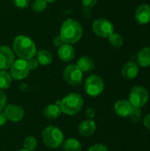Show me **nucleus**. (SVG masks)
Returning a JSON list of instances; mask_svg holds the SVG:
<instances>
[{"mask_svg":"<svg viewBox=\"0 0 150 151\" xmlns=\"http://www.w3.org/2000/svg\"><path fill=\"white\" fill-rule=\"evenodd\" d=\"M12 50L19 58L28 60L36 55V45L34 42L26 35H18L13 39Z\"/></svg>","mask_w":150,"mask_h":151,"instance_id":"obj_1","label":"nucleus"},{"mask_svg":"<svg viewBox=\"0 0 150 151\" xmlns=\"http://www.w3.org/2000/svg\"><path fill=\"white\" fill-rule=\"evenodd\" d=\"M82 35V26L74 19H68L65 20L60 27V36L65 43L74 44L81 39Z\"/></svg>","mask_w":150,"mask_h":151,"instance_id":"obj_2","label":"nucleus"},{"mask_svg":"<svg viewBox=\"0 0 150 151\" xmlns=\"http://www.w3.org/2000/svg\"><path fill=\"white\" fill-rule=\"evenodd\" d=\"M84 100L81 95L78 93H70L60 100L61 111L69 116L78 114L83 108Z\"/></svg>","mask_w":150,"mask_h":151,"instance_id":"obj_3","label":"nucleus"},{"mask_svg":"<svg viewBox=\"0 0 150 151\" xmlns=\"http://www.w3.org/2000/svg\"><path fill=\"white\" fill-rule=\"evenodd\" d=\"M42 139L43 143L50 149L60 147L65 141L64 134L61 129L55 126H49L42 132Z\"/></svg>","mask_w":150,"mask_h":151,"instance_id":"obj_4","label":"nucleus"},{"mask_svg":"<svg viewBox=\"0 0 150 151\" xmlns=\"http://www.w3.org/2000/svg\"><path fill=\"white\" fill-rule=\"evenodd\" d=\"M84 89L88 96L91 97H97L104 90V81L101 76L97 74H91L85 81Z\"/></svg>","mask_w":150,"mask_h":151,"instance_id":"obj_5","label":"nucleus"},{"mask_svg":"<svg viewBox=\"0 0 150 151\" xmlns=\"http://www.w3.org/2000/svg\"><path fill=\"white\" fill-rule=\"evenodd\" d=\"M149 99V93L143 86H134L129 92L128 101L133 107L142 108Z\"/></svg>","mask_w":150,"mask_h":151,"instance_id":"obj_6","label":"nucleus"},{"mask_svg":"<svg viewBox=\"0 0 150 151\" xmlns=\"http://www.w3.org/2000/svg\"><path fill=\"white\" fill-rule=\"evenodd\" d=\"M63 78L68 85L77 87L83 81V72L77 65L71 64L64 69Z\"/></svg>","mask_w":150,"mask_h":151,"instance_id":"obj_7","label":"nucleus"},{"mask_svg":"<svg viewBox=\"0 0 150 151\" xmlns=\"http://www.w3.org/2000/svg\"><path fill=\"white\" fill-rule=\"evenodd\" d=\"M92 30L96 36L101 38H108L114 32V26L109 19L101 18L93 22Z\"/></svg>","mask_w":150,"mask_h":151,"instance_id":"obj_8","label":"nucleus"},{"mask_svg":"<svg viewBox=\"0 0 150 151\" xmlns=\"http://www.w3.org/2000/svg\"><path fill=\"white\" fill-rule=\"evenodd\" d=\"M29 72L30 70L27 65V61L20 58L14 60L13 64L10 67L11 76L15 81H22L26 79L28 76Z\"/></svg>","mask_w":150,"mask_h":151,"instance_id":"obj_9","label":"nucleus"},{"mask_svg":"<svg viewBox=\"0 0 150 151\" xmlns=\"http://www.w3.org/2000/svg\"><path fill=\"white\" fill-rule=\"evenodd\" d=\"M7 120L11 122H19L24 118V110L17 104H9L2 111Z\"/></svg>","mask_w":150,"mask_h":151,"instance_id":"obj_10","label":"nucleus"},{"mask_svg":"<svg viewBox=\"0 0 150 151\" xmlns=\"http://www.w3.org/2000/svg\"><path fill=\"white\" fill-rule=\"evenodd\" d=\"M15 60V55L13 50L6 46H0V70L9 69Z\"/></svg>","mask_w":150,"mask_h":151,"instance_id":"obj_11","label":"nucleus"},{"mask_svg":"<svg viewBox=\"0 0 150 151\" xmlns=\"http://www.w3.org/2000/svg\"><path fill=\"white\" fill-rule=\"evenodd\" d=\"M133 109V106L128 100L121 99L115 103L114 111L115 113L121 118H128Z\"/></svg>","mask_w":150,"mask_h":151,"instance_id":"obj_12","label":"nucleus"},{"mask_svg":"<svg viewBox=\"0 0 150 151\" xmlns=\"http://www.w3.org/2000/svg\"><path fill=\"white\" fill-rule=\"evenodd\" d=\"M134 18L137 23L146 25L150 22V5L149 4H141L135 11Z\"/></svg>","mask_w":150,"mask_h":151,"instance_id":"obj_13","label":"nucleus"},{"mask_svg":"<svg viewBox=\"0 0 150 151\" xmlns=\"http://www.w3.org/2000/svg\"><path fill=\"white\" fill-rule=\"evenodd\" d=\"M96 130V123L94 119H85L78 126V133L83 137H88L95 134Z\"/></svg>","mask_w":150,"mask_h":151,"instance_id":"obj_14","label":"nucleus"},{"mask_svg":"<svg viewBox=\"0 0 150 151\" xmlns=\"http://www.w3.org/2000/svg\"><path fill=\"white\" fill-rule=\"evenodd\" d=\"M140 72V66L136 62L128 61L124 65L121 70L122 76L126 80H133L137 77Z\"/></svg>","mask_w":150,"mask_h":151,"instance_id":"obj_15","label":"nucleus"},{"mask_svg":"<svg viewBox=\"0 0 150 151\" xmlns=\"http://www.w3.org/2000/svg\"><path fill=\"white\" fill-rule=\"evenodd\" d=\"M57 55L63 62H70L75 58V50L72 44L65 43L58 48Z\"/></svg>","mask_w":150,"mask_h":151,"instance_id":"obj_16","label":"nucleus"},{"mask_svg":"<svg viewBox=\"0 0 150 151\" xmlns=\"http://www.w3.org/2000/svg\"><path fill=\"white\" fill-rule=\"evenodd\" d=\"M137 64L139 66L147 68L150 66V47L149 46H145L141 48L139 52L137 53Z\"/></svg>","mask_w":150,"mask_h":151,"instance_id":"obj_17","label":"nucleus"},{"mask_svg":"<svg viewBox=\"0 0 150 151\" xmlns=\"http://www.w3.org/2000/svg\"><path fill=\"white\" fill-rule=\"evenodd\" d=\"M62 111L60 109V106H58L56 104H48L43 109V116L48 119H56L58 117H60Z\"/></svg>","mask_w":150,"mask_h":151,"instance_id":"obj_18","label":"nucleus"},{"mask_svg":"<svg viewBox=\"0 0 150 151\" xmlns=\"http://www.w3.org/2000/svg\"><path fill=\"white\" fill-rule=\"evenodd\" d=\"M76 65L79 66V68L83 73L91 72L94 69V67H95L94 60L90 57H88V56H82V57H80L78 59Z\"/></svg>","mask_w":150,"mask_h":151,"instance_id":"obj_19","label":"nucleus"},{"mask_svg":"<svg viewBox=\"0 0 150 151\" xmlns=\"http://www.w3.org/2000/svg\"><path fill=\"white\" fill-rule=\"evenodd\" d=\"M61 146L64 151H81L82 150L80 142L75 138H68L65 140Z\"/></svg>","mask_w":150,"mask_h":151,"instance_id":"obj_20","label":"nucleus"},{"mask_svg":"<svg viewBox=\"0 0 150 151\" xmlns=\"http://www.w3.org/2000/svg\"><path fill=\"white\" fill-rule=\"evenodd\" d=\"M36 59L41 65H48L52 63L53 56L47 50H40L36 52Z\"/></svg>","mask_w":150,"mask_h":151,"instance_id":"obj_21","label":"nucleus"},{"mask_svg":"<svg viewBox=\"0 0 150 151\" xmlns=\"http://www.w3.org/2000/svg\"><path fill=\"white\" fill-rule=\"evenodd\" d=\"M12 78L11 76V73H8L6 70H0V89H8L11 83H12Z\"/></svg>","mask_w":150,"mask_h":151,"instance_id":"obj_22","label":"nucleus"},{"mask_svg":"<svg viewBox=\"0 0 150 151\" xmlns=\"http://www.w3.org/2000/svg\"><path fill=\"white\" fill-rule=\"evenodd\" d=\"M108 40H109V43L114 48H120L124 44L123 37L118 33H116V32H113L108 37Z\"/></svg>","mask_w":150,"mask_h":151,"instance_id":"obj_23","label":"nucleus"},{"mask_svg":"<svg viewBox=\"0 0 150 151\" xmlns=\"http://www.w3.org/2000/svg\"><path fill=\"white\" fill-rule=\"evenodd\" d=\"M23 146L25 150L29 151L34 150L37 147V140L34 136H27L23 142Z\"/></svg>","mask_w":150,"mask_h":151,"instance_id":"obj_24","label":"nucleus"},{"mask_svg":"<svg viewBox=\"0 0 150 151\" xmlns=\"http://www.w3.org/2000/svg\"><path fill=\"white\" fill-rule=\"evenodd\" d=\"M47 4L45 0H34L32 4V10L34 12H42L46 9Z\"/></svg>","mask_w":150,"mask_h":151,"instance_id":"obj_25","label":"nucleus"},{"mask_svg":"<svg viewBox=\"0 0 150 151\" xmlns=\"http://www.w3.org/2000/svg\"><path fill=\"white\" fill-rule=\"evenodd\" d=\"M130 119V120H132L133 123H137L139 122L141 118H142V111L141 108H136V107H133L130 116L128 117Z\"/></svg>","mask_w":150,"mask_h":151,"instance_id":"obj_26","label":"nucleus"},{"mask_svg":"<svg viewBox=\"0 0 150 151\" xmlns=\"http://www.w3.org/2000/svg\"><path fill=\"white\" fill-rule=\"evenodd\" d=\"M12 1L14 5L19 9H26L28 7L30 4V0H12Z\"/></svg>","mask_w":150,"mask_h":151,"instance_id":"obj_27","label":"nucleus"},{"mask_svg":"<svg viewBox=\"0 0 150 151\" xmlns=\"http://www.w3.org/2000/svg\"><path fill=\"white\" fill-rule=\"evenodd\" d=\"M7 105V96L5 93L0 89V111H2Z\"/></svg>","mask_w":150,"mask_h":151,"instance_id":"obj_28","label":"nucleus"},{"mask_svg":"<svg viewBox=\"0 0 150 151\" xmlns=\"http://www.w3.org/2000/svg\"><path fill=\"white\" fill-rule=\"evenodd\" d=\"M88 151H108V148L102 143H96L93 146H91Z\"/></svg>","mask_w":150,"mask_h":151,"instance_id":"obj_29","label":"nucleus"},{"mask_svg":"<svg viewBox=\"0 0 150 151\" xmlns=\"http://www.w3.org/2000/svg\"><path fill=\"white\" fill-rule=\"evenodd\" d=\"M27 61V65H28V67H29V70L30 71L31 70H35V69L38 68L39 63H38V61H37L36 58H30V59H28Z\"/></svg>","mask_w":150,"mask_h":151,"instance_id":"obj_30","label":"nucleus"},{"mask_svg":"<svg viewBox=\"0 0 150 151\" xmlns=\"http://www.w3.org/2000/svg\"><path fill=\"white\" fill-rule=\"evenodd\" d=\"M98 0H81L82 5L85 8H92L97 4Z\"/></svg>","mask_w":150,"mask_h":151,"instance_id":"obj_31","label":"nucleus"},{"mask_svg":"<svg viewBox=\"0 0 150 151\" xmlns=\"http://www.w3.org/2000/svg\"><path fill=\"white\" fill-rule=\"evenodd\" d=\"M53 44H54V46H55V47L59 48V47H61L62 45H64V44H65V42L63 41V39L61 38V36H60V35H58V36H56V37L54 38Z\"/></svg>","mask_w":150,"mask_h":151,"instance_id":"obj_32","label":"nucleus"},{"mask_svg":"<svg viewBox=\"0 0 150 151\" xmlns=\"http://www.w3.org/2000/svg\"><path fill=\"white\" fill-rule=\"evenodd\" d=\"M143 126L150 132V113L147 114L143 118Z\"/></svg>","mask_w":150,"mask_h":151,"instance_id":"obj_33","label":"nucleus"},{"mask_svg":"<svg viewBox=\"0 0 150 151\" xmlns=\"http://www.w3.org/2000/svg\"><path fill=\"white\" fill-rule=\"evenodd\" d=\"M86 114H87V116L88 117L89 119H93V118L95 117V110H94L93 108H89V109H88V111H86Z\"/></svg>","mask_w":150,"mask_h":151,"instance_id":"obj_34","label":"nucleus"},{"mask_svg":"<svg viewBox=\"0 0 150 151\" xmlns=\"http://www.w3.org/2000/svg\"><path fill=\"white\" fill-rule=\"evenodd\" d=\"M6 121H7V119H6V118L4 117V113H3L2 111H0V127L4 126L5 123H6Z\"/></svg>","mask_w":150,"mask_h":151,"instance_id":"obj_35","label":"nucleus"},{"mask_svg":"<svg viewBox=\"0 0 150 151\" xmlns=\"http://www.w3.org/2000/svg\"><path fill=\"white\" fill-rule=\"evenodd\" d=\"M47 3H54L55 1H57V0H45Z\"/></svg>","mask_w":150,"mask_h":151,"instance_id":"obj_36","label":"nucleus"},{"mask_svg":"<svg viewBox=\"0 0 150 151\" xmlns=\"http://www.w3.org/2000/svg\"><path fill=\"white\" fill-rule=\"evenodd\" d=\"M18 151H29V150H25V149H22V150H18Z\"/></svg>","mask_w":150,"mask_h":151,"instance_id":"obj_37","label":"nucleus"}]
</instances>
